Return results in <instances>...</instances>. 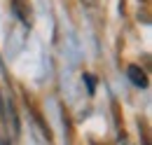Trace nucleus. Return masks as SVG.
I'll list each match as a JSON object with an SVG mask.
<instances>
[{
    "label": "nucleus",
    "mask_w": 152,
    "mask_h": 145,
    "mask_svg": "<svg viewBox=\"0 0 152 145\" xmlns=\"http://www.w3.org/2000/svg\"><path fill=\"white\" fill-rule=\"evenodd\" d=\"M12 10L23 23H31V2L28 0H12Z\"/></svg>",
    "instance_id": "obj_1"
},
{
    "label": "nucleus",
    "mask_w": 152,
    "mask_h": 145,
    "mask_svg": "<svg viewBox=\"0 0 152 145\" xmlns=\"http://www.w3.org/2000/svg\"><path fill=\"white\" fill-rule=\"evenodd\" d=\"M126 75H129V80H131L136 87H140V89L148 87V77H145V72L140 70L138 66H129V68H126Z\"/></svg>",
    "instance_id": "obj_2"
}]
</instances>
